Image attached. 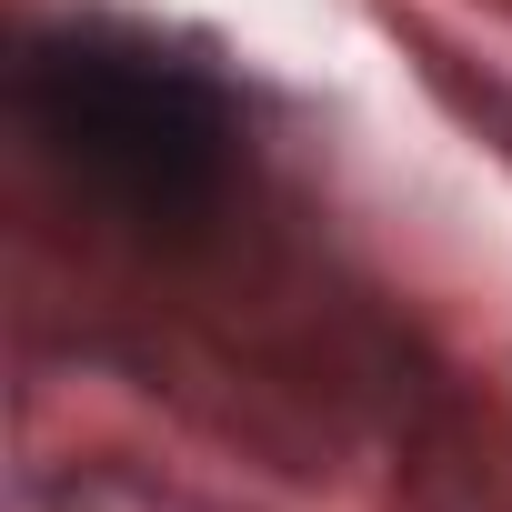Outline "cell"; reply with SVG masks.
<instances>
[{
  "mask_svg": "<svg viewBox=\"0 0 512 512\" xmlns=\"http://www.w3.org/2000/svg\"><path fill=\"white\" fill-rule=\"evenodd\" d=\"M21 131L131 231L211 221L251 141L231 71L141 21H51L21 51Z\"/></svg>",
  "mask_w": 512,
  "mask_h": 512,
  "instance_id": "obj_1",
  "label": "cell"
}]
</instances>
